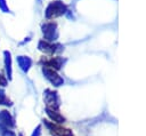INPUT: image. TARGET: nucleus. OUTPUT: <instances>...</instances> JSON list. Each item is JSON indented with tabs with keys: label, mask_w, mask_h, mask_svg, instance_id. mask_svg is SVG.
Instances as JSON below:
<instances>
[{
	"label": "nucleus",
	"mask_w": 146,
	"mask_h": 136,
	"mask_svg": "<svg viewBox=\"0 0 146 136\" xmlns=\"http://www.w3.org/2000/svg\"><path fill=\"white\" fill-rule=\"evenodd\" d=\"M0 126L1 127H6V128H9V129H11L15 126L14 118L6 110H3V111L0 112Z\"/></svg>",
	"instance_id": "f257e3e1"
},
{
	"label": "nucleus",
	"mask_w": 146,
	"mask_h": 136,
	"mask_svg": "<svg viewBox=\"0 0 146 136\" xmlns=\"http://www.w3.org/2000/svg\"><path fill=\"white\" fill-rule=\"evenodd\" d=\"M47 126L49 127L52 136H73V134L70 129H65V128H62V127H59L57 125H52V123H47Z\"/></svg>",
	"instance_id": "f03ea898"
},
{
	"label": "nucleus",
	"mask_w": 146,
	"mask_h": 136,
	"mask_svg": "<svg viewBox=\"0 0 146 136\" xmlns=\"http://www.w3.org/2000/svg\"><path fill=\"white\" fill-rule=\"evenodd\" d=\"M6 55V58H5V63H6V70H7V74H8V78L10 79L11 78V67H10V54L9 53H5Z\"/></svg>",
	"instance_id": "7ed1b4c3"
},
{
	"label": "nucleus",
	"mask_w": 146,
	"mask_h": 136,
	"mask_svg": "<svg viewBox=\"0 0 146 136\" xmlns=\"http://www.w3.org/2000/svg\"><path fill=\"white\" fill-rule=\"evenodd\" d=\"M0 104H5V105H10L11 103L9 102V99L6 97V95H5V93L0 89Z\"/></svg>",
	"instance_id": "20e7f679"
},
{
	"label": "nucleus",
	"mask_w": 146,
	"mask_h": 136,
	"mask_svg": "<svg viewBox=\"0 0 146 136\" xmlns=\"http://www.w3.org/2000/svg\"><path fill=\"white\" fill-rule=\"evenodd\" d=\"M6 83H7V81H6V79L0 74V86H6Z\"/></svg>",
	"instance_id": "39448f33"
},
{
	"label": "nucleus",
	"mask_w": 146,
	"mask_h": 136,
	"mask_svg": "<svg viewBox=\"0 0 146 136\" xmlns=\"http://www.w3.org/2000/svg\"><path fill=\"white\" fill-rule=\"evenodd\" d=\"M18 136H23V135H22V134H19V135H18Z\"/></svg>",
	"instance_id": "423d86ee"
}]
</instances>
